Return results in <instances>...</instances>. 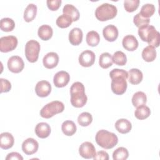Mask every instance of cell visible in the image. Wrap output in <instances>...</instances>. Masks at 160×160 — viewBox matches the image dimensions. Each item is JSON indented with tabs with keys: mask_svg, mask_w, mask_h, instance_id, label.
Listing matches in <instances>:
<instances>
[{
	"mask_svg": "<svg viewBox=\"0 0 160 160\" xmlns=\"http://www.w3.org/2000/svg\"><path fill=\"white\" fill-rule=\"evenodd\" d=\"M111 78V90L116 95L123 94L127 89L128 84L126 79L128 78V72L120 69H113L109 72Z\"/></svg>",
	"mask_w": 160,
	"mask_h": 160,
	"instance_id": "1",
	"label": "cell"
},
{
	"mask_svg": "<svg viewBox=\"0 0 160 160\" xmlns=\"http://www.w3.org/2000/svg\"><path fill=\"white\" fill-rule=\"evenodd\" d=\"M138 35L142 41L147 42L149 46L158 48L160 42V34L152 25H146L139 28Z\"/></svg>",
	"mask_w": 160,
	"mask_h": 160,
	"instance_id": "2",
	"label": "cell"
},
{
	"mask_svg": "<svg viewBox=\"0 0 160 160\" xmlns=\"http://www.w3.org/2000/svg\"><path fill=\"white\" fill-rule=\"evenodd\" d=\"M71 103L75 108H82L87 102L88 98L85 94V88L80 82H74L70 89Z\"/></svg>",
	"mask_w": 160,
	"mask_h": 160,
	"instance_id": "3",
	"label": "cell"
},
{
	"mask_svg": "<svg viewBox=\"0 0 160 160\" xmlns=\"http://www.w3.org/2000/svg\"><path fill=\"white\" fill-rule=\"evenodd\" d=\"M95 139L99 146L106 149L114 148L118 142V136L114 133L105 129L98 131L96 134Z\"/></svg>",
	"mask_w": 160,
	"mask_h": 160,
	"instance_id": "4",
	"label": "cell"
},
{
	"mask_svg": "<svg viewBox=\"0 0 160 160\" xmlns=\"http://www.w3.org/2000/svg\"><path fill=\"white\" fill-rule=\"evenodd\" d=\"M117 8L111 4L103 3L95 11V16L100 21H106L113 19L117 15Z\"/></svg>",
	"mask_w": 160,
	"mask_h": 160,
	"instance_id": "5",
	"label": "cell"
},
{
	"mask_svg": "<svg viewBox=\"0 0 160 160\" xmlns=\"http://www.w3.org/2000/svg\"><path fill=\"white\" fill-rule=\"evenodd\" d=\"M64 109V104L59 101H53L45 105L40 111L42 118L49 119L55 114L62 112Z\"/></svg>",
	"mask_w": 160,
	"mask_h": 160,
	"instance_id": "6",
	"label": "cell"
},
{
	"mask_svg": "<svg viewBox=\"0 0 160 160\" xmlns=\"http://www.w3.org/2000/svg\"><path fill=\"white\" fill-rule=\"evenodd\" d=\"M41 46L36 40H30L25 45V55L27 60L30 62H35L38 59Z\"/></svg>",
	"mask_w": 160,
	"mask_h": 160,
	"instance_id": "7",
	"label": "cell"
},
{
	"mask_svg": "<svg viewBox=\"0 0 160 160\" xmlns=\"http://www.w3.org/2000/svg\"><path fill=\"white\" fill-rule=\"evenodd\" d=\"M18 39L14 36H3L0 38V51L2 52H8L13 51L17 47Z\"/></svg>",
	"mask_w": 160,
	"mask_h": 160,
	"instance_id": "8",
	"label": "cell"
},
{
	"mask_svg": "<svg viewBox=\"0 0 160 160\" xmlns=\"http://www.w3.org/2000/svg\"><path fill=\"white\" fill-rule=\"evenodd\" d=\"M8 68L9 70L14 73H19L22 71L24 63L22 59L18 56H12L8 61Z\"/></svg>",
	"mask_w": 160,
	"mask_h": 160,
	"instance_id": "9",
	"label": "cell"
},
{
	"mask_svg": "<svg viewBox=\"0 0 160 160\" xmlns=\"http://www.w3.org/2000/svg\"><path fill=\"white\" fill-rule=\"evenodd\" d=\"M96 152L94 146L92 143L88 141L82 143L79 148V153L80 156L85 159L93 158Z\"/></svg>",
	"mask_w": 160,
	"mask_h": 160,
	"instance_id": "10",
	"label": "cell"
},
{
	"mask_svg": "<svg viewBox=\"0 0 160 160\" xmlns=\"http://www.w3.org/2000/svg\"><path fill=\"white\" fill-rule=\"evenodd\" d=\"M96 56L93 51L91 50H85L82 51L79 56V63L82 67H90L95 61Z\"/></svg>",
	"mask_w": 160,
	"mask_h": 160,
	"instance_id": "11",
	"label": "cell"
},
{
	"mask_svg": "<svg viewBox=\"0 0 160 160\" xmlns=\"http://www.w3.org/2000/svg\"><path fill=\"white\" fill-rule=\"evenodd\" d=\"M51 91V84L45 80L39 81L35 86V92L38 96L45 98L49 96Z\"/></svg>",
	"mask_w": 160,
	"mask_h": 160,
	"instance_id": "12",
	"label": "cell"
},
{
	"mask_svg": "<svg viewBox=\"0 0 160 160\" xmlns=\"http://www.w3.org/2000/svg\"><path fill=\"white\" fill-rule=\"evenodd\" d=\"M39 144L33 138H28L22 144V150L26 155H31L38 151Z\"/></svg>",
	"mask_w": 160,
	"mask_h": 160,
	"instance_id": "13",
	"label": "cell"
},
{
	"mask_svg": "<svg viewBox=\"0 0 160 160\" xmlns=\"http://www.w3.org/2000/svg\"><path fill=\"white\" fill-rule=\"evenodd\" d=\"M70 80V75L65 71H61L55 74L53 78V82L57 88L66 86Z\"/></svg>",
	"mask_w": 160,
	"mask_h": 160,
	"instance_id": "14",
	"label": "cell"
},
{
	"mask_svg": "<svg viewBox=\"0 0 160 160\" xmlns=\"http://www.w3.org/2000/svg\"><path fill=\"white\" fill-rule=\"evenodd\" d=\"M59 62V56L55 52H49L47 53L42 59L44 66L47 69H52L55 68Z\"/></svg>",
	"mask_w": 160,
	"mask_h": 160,
	"instance_id": "15",
	"label": "cell"
},
{
	"mask_svg": "<svg viewBox=\"0 0 160 160\" xmlns=\"http://www.w3.org/2000/svg\"><path fill=\"white\" fill-rule=\"evenodd\" d=\"M118 29L114 25L109 24L103 28L102 35L104 39L109 42H113L118 37Z\"/></svg>",
	"mask_w": 160,
	"mask_h": 160,
	"instance_id": "16",
	"label": "cell"
},
{
	"mask_svg": "<svg viewBox=\"0 0 160 160\" xmlns=\"http://www.w3.org/2000/svg\"><path fill=\"white\" fill-rule=\"evenodd\" d=\"M123 48L129 51H134L138 47V41L133 35L129 34L124 37L122 41Z\"/></svg>",
	"mask_w": 160,
	"mask_h": 160,
	"instance_id": "17",
	"label": "cell"
},
{
	"mask_svg": "<svg viewBox=\"0 0 160 160\" xmlns=\"http://www.w3.org/2000/svg\"><path fill=\"white\" fill-rule=\"evenodd\" d=\"M83 33L79 28L72 29L69 33V41L73 46H78L82 42Z\"/></svg>",
	"mask_w": 160,
	"mask_h": 160,
	"instance_id": "18",
	"label": "cell"
},
{
	"mask_svg": "<svg viewBox=\"0 0 160 160\" xmlns=\"http://www.w3.org/2000/svg\"><path fill=\"white\" fill-rule=\"evenodd\" d=\"M34 131L36 136L38 138L44 139L50 135L51 129L50 126L48 123L41 122L36 125Z\"/></svg>",
	"mask_w": 160,
	"mask_h": 160,
	"instance_id": "19",
	"label": "cell"
},
{
	"mask_svg": "<svg viewBox=\"0 0 160 160\" xmlns=\"http://www.w3.org/2000/svg\"><path fill=\"white\" fill-rule=\"evenodd\" d=\"M14 143L13 136L8 132H4L0 135V147L3 149L11 148Z\"/></svg>",
	"mask_w": 160,
	"mask_h": 160,
	"instance_id": "20",
	"label": "cell"
},
{
	"mask_svg": "<svg viewBox=\"0 0 160 160\" xmlns=\"http://www.w3.org/2000/svg\"><path fill=\"white\" fill-rule=\"evenodd\" d=\"M116 130L121 134H126L131 131L132 129L131 122L126 119H119L115 123Z\"/></svg>",
	"mask_w": 160,
	"mask_h": 160,
	"instance_id": "21",
	"label": "cell"
},
{
	"mask_svg": "<svg viewBox=\"0 0 160 160\" xmlns=\"http://www.w3.org/2000/svg\"><path fill=\"white\" fill-rule=\"evenodd\" d=\"M143 78L142 72L138 69L132 68L128 72V79L129 82L132 84H139Z\"/></svg>",
	"mask_w": 160,
	"mask_h": 160,
	"instance_id": "22",
	"label": "cell"
},
{
	"mask_svg": "<svg viewBox=\"0 0 160 160\" xmlns=\"http://www.w3.org/2000/svg\"><path fill=\"white\" fill-rule=\"evenodd\" d=\"M53 34L52 28L48 24H43L41 26L38 31V35L40 39L43 41H48L50 39Z\"/></svg>",
	"mask_w": 160,
	"mask_h": 160,
	"instance_id": "23",
	"label": "cell"
},
{
	"mask_svg": "<svg viewBox=\"0 0 160 160\" xmlns=\"http://www.w3.org/2000/svg\"><path fill=\"white\" fill-rule=\"evenodd\" d=\"M63 14L69 16L72 21H77L80 16V14L78 9L72 4H66L62 9Z\"/></svg>",
	"mask_w": 160,
	"mask_h": 160,
	"instance_id": "24",
	"label": "cell"
},
{
	"mask_svg": "<svg viewBox=\"0 0 160 160\" xmlns=\"http://www.w3.org/2000/svg\"><path fill=\"white\" fill-rule=\"evenodd\" d=\"M37 14V6L34 4H29L24 12V19L26 22H29L33 21Z\"/></svg>",
	"mask_w": 160,
	"mask_h": 160,
	"instance_id": "25",
	"label": "cell"
},
{
	"mask_svg": "<svg viewBox=\"0 0 160 160\" xmlns=\"http://www.w3.org/2000/svg\"><path fill=\"white\" fill-rule=\"evenodd\" d=\"M62 132L68 136H71L76 132V125L72 121L67 120L62 122L61 126Z\"/></svg>",
	"mask_w": 160,
	"mask_h": 160,
	"instance_id": "26",
	"label": "cell"
},
{
	"mask_svg": "<svg viewBox=\"0 0 160 160\" xmlns=\"http://www.w3.org/2000/svg\"><path fill=\"white\" fill-rule=\"evenodd\" d=\"M142 58L146 62H152L156 58V48L148 46L142 51Z\"/></svg>",
	"mask_w": 160,
	"mask_h": 160,
	"instance_id": "27",
	"label": "cell"
},
{
	"mask_svg": "<svg viewBox=\"0 0 160 160\" xmlns=\"http://www.w3.org/2000/svg\"><path fill=\"white\" fill-rule=\"evenodd\" d=\"M150 114L151 110L145 104L137 107L134 112L135 117L140 120H143L148 118L150 116Z\"/></svg>",
	"mask_w": 160,
	"mask_h": 160,
	"instance_id": "28",
	"label": "cell"
},
{
	"mask_svg": "<svg viewBox=\"0 0 160 160\" xmlns=\"http://www.w3.org/2000/svg\"><path fill=\"white\" fill-rule=\"evenodd\" d=\"M147 97L146 94L142 91H138L134 94L132 98V103L134 107H138L146 104Z\"/></svg>",
	"mask_w": 160,
	"mask_h": 160,
	"instance_id": "29",
	"label": "cell"
},
{
	"mask_svg": "<svg viewBox=\"0 0 160 160\" xmlns=\"http://www.w3.org/2000/svg\"><path fill=\"white\" fill-rule=\"evenodd\" d=\"M87 44L91 47H94L98 45L100 41V36L98 32L91 31L88 32L86 37Z\"/></svg>",
	"mask_w": 160,
	"mask_h": 160,
	"instance_id": "30",
	"label": "cell"
},
{
	"mask_svg": "<svg viewBox=\"0 0 160 160\" xmlns=\"http://www.w3.org/2000/svg\"><path fill=\"white\" fill-rule=\"evenodd\" d=\"M111 54L109 52H103L100 55L99 64L103 69H107L112 65Z\"/></svg>",
	"mask_w": 160,
	"mask_h": 160,
	"instance_id": "31",
	"label": "cell"
},
{
	"mask_svg": "<svg viewBox=\"0 0 160 160\" xmlns=\"http://www.w3.org/2000/svg\"><path fill=\"white\" fill-rule=\"evenodd\" d=\"M15 28V22L14 20L9 18H4L1 19L0 22V28L2 31L10 32Z\"/></svg>",
	"mask_w": 160,
	"mask_h": 160,
	"instance_id": "32",
	"label": "cell"
},
{
	"mask_svg": "<svg viewBox=\"0 0 160 160\" xmlns=\"http://www.w3.org/2000/svg\"><path fill=\"white\" fill-rule=\"evenodd\" d=\"M129 156L128 149L124 147H119L114 151L112 158L114 160H126Z\"/></svg>",
	"mask_w": 160,
	"mask_h": 160,
	"instance_id": "33",
	"label": "cell"
},
{
	"mask_svg": "<svg viewBox=\"0 0 160 160\" xmlns=\"http://www.w3.org/2000/svg\"><path fill=\"white\" fill-rule=\"evenodd\" d=\"M92 121V115L88 112H83L80 114L78 117V124L83 127L88 126L91 124Z\"/></svg>",
	"mask_w": 160,
	"mask_h": 160,
	"instance_id": "34",
	"label": "cell"
},
{
	"mask_svg": "<svg viewBox=\"0 0 160 160\" xmlns=\"http://www.w3.org/2000/svg\"><path fill=\"white\" fill-rule=\"evenodd\" d=\"M155 6L152 4H144L141 9V11L139 12L140 14L141 15L142 17L144 18H150L152 16L154 13L155 12Z\"/></svg>",
	"mask_w": 160,
	"mask_h": 160,
	"instance_id": "35",
	"label": "cell"
},
{
	"mask_svg": "<svg viewBox=\"0 0 160 160\" xmlns=\"http://www.w3.org/2000/svg\"><path fill=\"white\" fill-rule=\"evenodd\" d=\"M112 62L118 66H124L127 62V58L126 54L121 51L115 52L112 56Z\"/></svg>",
	"mask_w": 160,
	"mask_h": 160,
	"instance_id": "36",
	"label": "cell"
},
{
	"mask_svg": "<svg viewBox=\"0 0 160 160\" xmlns=\"http://www.w3.org/2000/svg\"><path fill=\"white\" fill-rule=\"evenodd\" d=\"M72 22V19L69 16L62 14L57 18L56 23L60 28H68Z\"/></svg>",
	"mask_w": 160,
	"mask_h": 160,
	"instance_id": "37",
	"label": "cell"
},
{
	"mask_svg": "<svg viewBox=\"0 0 160 160\" xmlns=\"http://www.w3.org/2000/svg\"><path fill=\"white\" fill-rule=\"evenodd\" d=\"M139 3V0H125L124 1V8L127 12H132L138 9Z\"/></svg>",
	"mask_w": 160,
	"mask_h": 160,
	"instance_id": "38",
	"label": "cell"
},
{
	"mask_svg": "<svg viewBox=\"0 0 160 160\" xmlns=\"http://www.w3.org/2000/svg\"><path fill=\"white\" fill-rule=\"evenodd\" d=\"M149 22H150L149 19L144 18L142 17L139 12L136 14L133 18V22L136 25V26H137L138 28L149 24Z\"/></svg>",
	"mask_w": 160,
	"mask_h": 160,
	"instance_id": "39",
	"label": "cell"
},
{
	"mask_svg": "<svg viewBox=\"0 0 160 160\" xmlns=\"http://www.w3.org/2000/svg\"><path fill=\"white\" fill-rule=\"evenodd\" d=\"M61 0H48L46 1L48 8L51 11L58 10L61 4Z\"/></svg>",
	"mask_w": 160,
	"mask_h": 160,
	"instance_id": "40",
	"label": "cell"
},
{
	"mask_svg": "<svg viewBox=\"0 0 160 160\" xmlns=\"http://www.w3.org/2000/svg\"><path fill=\"white\" fill-rule=\"evenodd\" d=\"M1 93L8 92L11 89V84L8 79L1 78Z\"/></svg>",
	"mask_w": 160,
	"mask_h": 160,
	"instance_id": "41",
	"label": "cell"
},
{
	"mask_svg": "<svg viewBox=\"0 0 160 160\" xmlns=\"http://www.w3.org/2000/svg\"><path fill=\"white\" fill-rule=\"evenodd\" d=\"M93 159L94 160H99V159H102V160H108L109 159V155L108 152H106L104 151H99L97 152H96V154L93 157Z\"/></svg>",
	"mask_w": 160,
	"mask_h": 160,
	"instance_id": "42",
	"label": "cell"
},
{
	"mask_svg": "<svg viewBox=\"0 0 160 160\" xmlns=\"http://www.w3.org/2000/svg\"><path fill=\"white\" fill-rule=\"evenodd\" d=\"M23 160L22 156L17 152H12L9 153L6 157V160Z\"/></svg>",
	"mask_w": 160,
	"mask_h": 160,
	"instance_id": "43",
	"label": "cell"
}]
</instances>
